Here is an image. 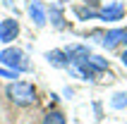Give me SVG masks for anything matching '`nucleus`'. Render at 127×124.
Returning a JSON list of instances; mask_svg holds the SVG:
<instances>
[{"label": "nucleus", "instance_id": "nucleus-1", "mask_svg": "<svg viewBox=\"0 0 127 124\" xmlns=\"http://www.w3.org/2000/svg\"><path fill=\"white\" fill-rule=\"evenodd\" d=\"M5 96L12 105H19V107H29L36 103V88L29 81H12L5 88Z\"/></svg>", "mask_w": 127, "mask_h": 124}, {"label": "nucleus", "instance_id": "nucleus-2", "mask_svg": "<svg viewBox=\"0 0 127 124\" xmlns=\"http://www.w3.org/2000/svg\"><path fill=\"white\" fill-rule=\"evenodd\" d=\"M0 64H2L5 69L17 72V74H22V72H29V69H31L27 53H24V50H19V48H14V45H7V48L0 53Z\"/></svg>", "mask_w": 127, "mask_h": 124}, {"label": "nucleus", "instance_id": "nucleus-3", "mask_svg": "<svg viewBox=\"0 0 127 124\" xmlns=\"http://www.w3.org/2000/svg\"><path fill=\"white\" fill-rule=\"evenodd\" d=\"M65 55H67V60H70V67H79L82 62H86L89 57H91V50H89V45L74 43V45H70V48H65Z\"/></svg>", "mask_w": 127, "mask_h": 124}, {"label": "nucleus", "instance_id": "nucleus-4", "mask_svg": "<svg viewBox=\"0 0 127 124\" xmlns=\"http://www.w3.org/2000/svg\"><path fill=\"white\" fill-rule=\"evenodd\" d=\"M122 17H125V5L122 2H108V5H103L98 10V19L101 21H120Z\"/></svg>", "mask_w": 127, "mask_h": 124}, {"label": "nucleus", "instance_id": "nucleus-5", "mask_svg": "<svg viewBox=\"0 0 127 124\" xmlns=\"http://www.w3.org/2000/svg\"><path fill=\"white\" fill-rule=\"evenodd\" d=\"M17 36H19V21L17 19H2L0 21V43H5L10 45L12 41H17Z\"/></svg>", "mask_w": 127, "mask_h": 124}, {"label": "nucleus", "instance_id": "nucleus-6", "mask_svg": "<svg viewBox=\"0 0 127 124\" xmlns=\"http://www.w3.org/2000/svg\"><path fill=\"white\" fill-rule=\"evenodd\" d=\"M120 43H127V29L118 26V29H110V31H106V34H103L101 45H103L106 50H113V48H118Z\"/></svg>", "mask_w": 127, "mask_h": 124}, {"label": "nucleus", "instance_id": "nucleus-7", "mask_svg": "<svg viewBox=\"0 0 127 124\" xmlns=\"http://www.w3.org/2000/svg\"><path fill=\"white\" fill-rule=\"evenodd\" d=\"M27 12H29V17H31V21H34L36 26H43L48 21V10L43 7L41 0H31L29 7H27Z\"/></svg>", "mask_w": 127, "mask_h": 124}, {"label": "nucleus", "instance_id": "nucleus-8", "mask_svg": "<svg viewBox=\"0 0 127 124\" xmlns=\"http://www.w3.org/2000/svg\"><path fill=\"white\" fill-rule=\"evenodd\" d=\"M46 60H48L53 67H58V69H70V60L65 55V50H48V53H46Z\"/></svg>", "mask_w": 127, "mask_h": 124}, {"label": "nucleus", "instance_id": "nucleus-9", "mask_svg": "<svg viewBox=\"0 0 127 124\" xmlns=\"http://www.w3.org/2000/svg\"><path fill=\"white\" fill-rule=\"evenodd\" d=\"M41 124H67V119H65V115L60 110H48L46 115H43Z\"/></svg>", "mask_w": 127, "mask_h": 124}, {"label": "nucleus", "instance_id": "nucleus-10", "mask_svg": "<svg viewBox=\"0 0 127 124\" xmlns=\"http://www.w3.org/2000/svg\"><path fill=\"white\" fill-rule=\"evenodd\" d=\"M48 14H50V21H53V26H55V29H65V26H67V24H65V17H63V10H60L58 5L50 7Z\"/></svg>", "mask_w": 127, "mask_h": 124}, {"label": "nucleus", "instance_id": "nucleus-11", "mask_svg": "<svg viewBox=\"0 0 127 124\" xmlns=\"http://www.w3.org/2000/svg\"><path fill=\"white\" fill-rule=\"evenodd\" d=\"M74 14L79 19H98V10H89V7H74Z\"/></svg>", "mask_w": 127, "mask_h": 124}, {"label": "nucleus", "instance_id": "nucleus-12", "mask_svg": "<svg viewBox=\"0 0 127 124\" xmlns=\"http://www.w3.org/2000/svg\"><path fill=\"white\" fill-rule=\"evenodd\" d=\"M110 105H113L115 110H122V107H127V93H125V91L115 93V96L110 98Z\"/></svg>", "mask_w": 127, "mask_h": 124}, {"label": "nucleus", "instance_id": "nucleus-13", "mask_svg": "<svg viewBox=\"0 0 127 124\" xmlns=\"http://www.w3.org/2000/svg\"><path fill=\"white\" fill-rule=\"evenodd\" d=\"M17 72H12V69H5V67H0V79H17Z\"/></svg>", "mask_w": 127, "mask_h": 124}, {"label": "nucleus", "instance_id": "nucleus-14", "mask_svg": "<svg viewBox=\"0 0 127 124\" xmlns=\"http://www.w3.org/2000/svg\"><path fill=\"white\" fill-rule=\"evenodd\" d=\"M120 60H122V64H125V67H127V50H125V53H122V55H120Z\"/></svg>", "mask_w": 127, "mask_h": 124}]
</instances>
